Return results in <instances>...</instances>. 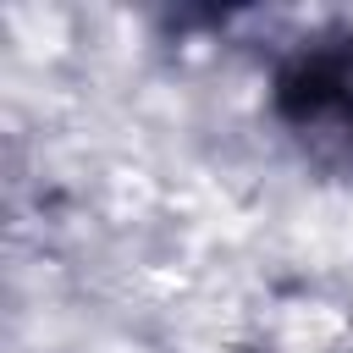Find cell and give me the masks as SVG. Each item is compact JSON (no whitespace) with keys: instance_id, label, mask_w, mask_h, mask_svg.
<instances>
[{"instance_id":"obj_1","label":"cell","mask_w":353,"mask_h":353,"mask_svg":"<svg viewBox=\"0 0 353 353\" xmlns=\"http://www.w3.org/2000/svg\"><path fill=\"white\" fill-rule=\"evenodd\" d=\"M276 116L303 138H336L353 149V33L314 39L281 66Z\"/></svg>"}]
</instances>
